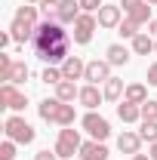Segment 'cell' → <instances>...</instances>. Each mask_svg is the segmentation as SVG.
I'll return each instance as SVG.
<instances>
[{
	"mask_svg": "<svg viewBox=\"0 0 157 160\" xmlns=\"http://www.w3.org/2000/svg\"><path fill=\"white\" fill-rule=\"evenodd\" d=\"M99 25H102V28L120 25V6H102V9H99Z\"/></svg>",
	"mask_w": 157,
	"mask_h": 160,
	"instance_id": "4fadbf2b",
	"label": "cell"
},
{
	"mask_svg": "<svg viewBox=\"0 0 157 160\" xmlns=\"http://www.w3.org/2000/svg\"><path fill=\"white\" fill-rule=\"evenodd\" d=\"M151 160H157V142H154V148H151Z\"/></svg>",
	"mask_w": 157,
	"mask_h": 160,
	"instance_id": "836d02e7",
	"label": "cell"
},
{
	"mask_svg": "<svg viewBox=\"0 0 157 160\" xmlns=\"http://www.w3.org/2000/svg\"><path fill=\"white\" fill-rule=\"evenodd\" d=\"M59 3L62 0H40V12L46 16V22H59Z\"/></svg>",
	"mask_w": 157,
	"mask_h": 160,
	"instance_id": "ffe728a7",
	"label": "cell"
},
{
	"mask_svg": "<svg viewBox=\"0 0 157 160\" xmlns=\"http://www.w3.org/2000/svg\"><path fill=\"white\" fill-rule=\"evenodd\" d=\"M77 16H80V0H62L59 3V25L77 22Z\"/></svg>",
	"mask_w": 157,
	"mask_h": 160,
	"instance_id": "30bf717a",
	"label": "cell"
},
{
	"mask_svg": "<svg viewBox=\"0 0 157 160\" xmlns=\"http://www.w3.org/2000/svg\"><path fill=\"white\" fill-rule=\"evenodd\" d=\"M151 31H154V34H157V19H154V22H151Z\"/></svg>",
	"mask_w": 157,
	"mask_h": 160,
	"instance_id": "e575fe53",
	"label": "cell"
},
{
	"mask_svg": "<svg viewBox=\"0 0 157 160\" xmlns=\"http://www.w3.org/2000/svg\"><path fill=\"white\" fill-rule=\"evenodd\" d=\"M136 28H139V25H136V22H133V19L120 22V34H123V37H136V34H139Z\"/></svg>",
	"mask_w": 157,
	"mask_h": 160,
	"instance_id": "4316f807",
	"label": "cell"
},
{
	"mask_svg": "<svg viewBox=\"0 0 157 160\" xmlns=\"http://www.w3.org/2000/svg\"><path fill=\"white\" fill-rule=\"evenodd\" d=\"M80 102H83L86 108H96L99 102H102V96H99L96 86H83V89H80Z\"/></svg>",
	"mask_w": 157,
	"mask_h": 160,
	"instance_id": "44dd1931",
	"label": "cell"
},
{
	"mask_svg": "<svg viewBox=\"0 0 157 160\" xmlns=\"http://www.w3.org/2000/svg\"><path fill=\"white\" fill-rule=\"evenodd\" d=\"M142 117L145 120H157V102H145V105H142Z\"/></svg>",
	"mask_w": 157,
	"mask_h": 160,
	"instance_id": "83f0119b",
	"label": "cell"
},
{
	"mask_svg": "<svg viewBox=\"0 0 157 160\" xmlns=\"http://www.w3.org/2000/svg\"><path fill=\"white\" fill-rule=\"evenodd\" d=\"M80 157L83 160H108V148L99 145V142H86V145H80Z\"/></svg>",
	"mask_w": 157,
	"mask_h": 160,
	"instance_id": "7c38bea8",
	"label": "cell"
},
{
	"mask_svg": "<svg viewBox=\"0 0 157 160\" xmlns=\"http://www.w3.org/2000/svg\"><path fill=\"white\" fill-rule=\"evenodd\" d=\"M108 62H111V65H126V62H129L126 46H117V43H114V46H108Z\"/></svg>",
	"mask_w": 157,
	"mask_h": 160,
	"instance_id": "ac0fdd59",
	"label": "cell"
},
{
	"mask_svg": "<svg viewBox=\"0 0 157 160\" xmlns=\"http://www.w3.org/2000/svg\"><path fill=\"white\" fill-rule=\"evenodd\" d=\"M93 28H96V19H93L89 12H80L77 22H74V40H77V43H89Z\"/></svg>",
	"mask_w": 157,
	"mask_h": 160,
	"instance_id": "ba28073f",
	"label": "cell"
},
{
	"mask_svg": "<svg viewBox=\"0 0 157 160\" xmlns=\"http://www.w3.org/2000/svg\"><path fill=\"white\" fill-rule=\"evenodd\" d=\"M148 9H151V6H145V3H142V6H136V9H129V19L136 22V25L148 22Z\"/></svg>",
	"mask_w": 157,
	"mask_h": 160,
	"instance_id": "484cf974",
	"label": "cell"
},
{
	"mask_svg": "<svg viewBox=\"0 0 157 160\" xmlns=\"http://www.w3.org/2000/svg\"><path fill=\"white\" fill-rule=\"evenodd\" d=\"M16 157V145L13 142H3V148H0V160H13Z\"/></svg>",
	"mask_w": 157,
	"mask_h": 160,
	"instance_id": "f1b7e54d",
	"label": "cell"
},
{
	"mask_svg": "<svg viewBox=\"0 0 157 160\" xmlns=\"http://www.w3.org/2000/svg\"><path fill=\"white\" fill-rule=\"evenodd\" d=\"M126 102H133V105H145V102H148L145 86H142V83H133V86L126 89Z\"/></svg>",
	"mask_w": 157,
	"mask_h": 160,
	"instance_id": "d6986e66",
	"label": "cell"
},
{
	"mask_svg": "<svg viewBox=\"0 0 157 160\" xmlns=\"http://www.w3.org/2000/svg\"><path fill=\"white\" fill-rule=\"evenodd\" d=\"M145 142H157V120H145L142 123V132H139Z\"/></svg>",
	"mask_w": 157,
	"mask_h": 160,
	"instance_id": "cb8c5ba5",
	"label": "cell"
},
{
	"mask_svg": "<svg viewBox=\"0 0 157 160\" xmlns=\"http://www.w3.org/2000/svg\"><path fill=\"white\" fill-rule=\"evenodd\" d=\"M154 52H157V43H154Z\"/></svg>",
	"mask_w": 157,
	"mask_h": 160,
	"instance_id": "f35d334b",
	"label": "cell"
},
{
	"mask_svg": "<svg viewBox=\"0 0 157 160\" xmlns=\"http://www.w3.org/2000/svg\"><path fill=\"white\" fill-rule=\"evenodd\" d=\"M148 6H157V0H148Z\"/></svg>",
	"mask_w": 157,
	"mask_h": 160,
	"instance_id": "8d00e7d4",
	"label": "cell"
},
{
	"mask_svg": "<svg viewBox=\"0 0 157 160\" xmlns=\"http://www.w3.org/2000/svg\"><path fill=\"white\" fill-rule=\"evenodd\" d=\"M133 49H136L139 56H148V52L154 49V40L148 37V34H136V37H133Z\"/></svg>",
	"mask_w": 157,
	"mask_h": 160,
	"instance_id": "e0dca14e",
	"label": "cell"
},
{
	"mask_svg": "<svg viewBox=\"0 0 157 160\" xmlns=\"http://www.w3.org/2000/svg\"><path fill=\"white\" fill-rule=\"evenodd\" d=\"M105 3L102 0H80V9H86V12H96V9H102Z\"/></svg>",
	"mask_w": 157,
	"mask_h": 160,
	"instance_id": "f546056e",
	"label": "cell"
},
{
	"mask_svg": "<svg viewBox=\"0 0 157 160\" xmlns=\"http://www.w3.org/2000/svg\"><path fill=\"white\" fill-rule=\"evenodd\" d=\"M25 3H40V0H25Z\"/></svg>",
	"mask_w": 157,
	"mask_h": 160,
	"instance_id": "74e56055",
	"label": "cell"
},
{
	"mask_svg": "<svg viewBox=\"0 0 157 160\" xmlns=\"http://www.w3.org/2000/svg\"><path fill=\"white\" fill-rule=\"evenodd\" d=\"M148 83H154V86H157V65L148 68Z\"/></svg>",
	"mask_w": 157,
	"mask_h": 160,
	"instance_id": "1f68e13d",
	"label": "cell"
},
{
	"mask_svg": "<svg viewBox=\"0 0 157 160\" xmlns=\"http://www.w3.org/2000/svg\"><path fill=\"white\" fill-rule=\"evenodd\" d=\"M142 3H145V0H123V9L129 12V9H136V6H142Z\"/></svg>",
	"mask_w": 157,
	"mask_h": 160,
	"instance_id": "4dcf8cb0",
	"label": "cell"
},
{
	"mask_svg": "<svg viewBox=\"0 0 157 160\" xmlns=\"http://www.w3.org/2000/svg\"><path fill=\"white\" fill-rule=\"evenodd\" d=\"M25 77H28V65H25V62H13V68H9V80H6V83H22Z\"/></svg>",
	"mask_w": 157,
	"mask_h": 160,
	"instance_id": "7402d4cb",
	"label": "cell"
},
{
	"mask_svg": "<svg viewBox=\"0 0 157 160\" xmlns=\"http://www.w3.org/2000/svg\"><path fill=\"white\" fill-rule=\"evenodd\" d=\"M40 117L59 126H71L74 123V105H65L62 99H46L40 102Z\"/></svg>",
	"mask_w": 157,
	"mask_h": 160,
	"instance_id": "7a4b0ae2",
	"label": "cell"
},
{
	"mask_svg": "<svg viewBox=\"0 0 157 160\" xmlns=\"http://www.w3.org/2000/svg\"><path fill=\"white\" fill-rule=\"evenodd\" d=\"M62 74H65V80H77L86 74V65L77 59V56H68L65 59V65H62Z\"/></svg>",
	"mask_w": 157,
	"mask_h": 160,
	"instance_id": "8fae6325",
	"label": "cell"
},
{
	"mask_svg": "<svg viewBox=\"0 0 157 160\" xmlns=\"http://www.w3.org/2000/svg\"><path fill=\"white\" fill-rule=\"evenodd\" d=\"M139 142H142V136L123 132V136L117 139V148H120V151H126V154H136V151H139Z\"/></svg>",
	"mask_w": 157,
	"mask_h": 160,
	"instance_id": "9a60e30c",
	"label": "cell"
},
{
	"mask_svg": "<svg viewBox=\"0 0 157 160\" xmlns=\"http://www.w3.org/2000/svg\"><path fill=\"white\" fill-rule=\"evenodd\" d=\"M6 136H9L13 142L28 145V142H34V129H31V123H25L22 117H9L6 120Z\"/></svg>",
	"mask_w": 157,
	"mask_h": 160,
	"instance_id": "277c9868",
	"label": "cell"
},
{
	"mask_svg": "<svg viewBox=\"0 0 157 160\" xmlns=\"http://www.w3.org/2000/svg\"><path fill=\"white\" fill-rule=\"evenodd\" d=\"M120 92H123V80H117V77H111L108 83H105V99H120Z\"/></svg>",
	"mask_w": 157,
	"mask_h": 160,
	"instance_id": "603a6c76",
	"label": "cell"
},
{
	"mask_svg": "<svg viewBox=\"0 0 157 160\" xmlns=\"http://www.w3.org/2000/svg\"><path fill=\"white\" fill-rule=\"evenodd\" d=\"M56 157H59L56 151H53V154H49V151H40V154H37V160H56Z\"/></svg>",
	"mask_w": 157,
	"mask_h": 160,
	"instance_id": "d6a6232c",
	"label": "cell"
},
{
	"mask_svg": "<svg viewBox=\"0 0 157 160\" xmlns=\"http://www.w3.org/2000/svg\"><path fill=\"white\" fill-rule=\"evenodd\" d=\"M40 80H43V83H62V80H65V74H62L59 68H46V71L40 74Z\"/></svg>",
	"mask_w": 157,
	"mask_h": 160,
	"instance_id": "d4e9b609",
	"label": "cell"
},
{
	"mask_svg": "<svg viewBox=\"0 0 157 160\" xmlns=\"http://www.w3.org/2000/svg\"><path fill=\"white\" fill-rule=\"evenodd\" d=\"M108 71H111V62H89V65H86V74H83V77L89 80V83H99V80H111L108 77Z\"/></svg>",
	"mask_w": 157,
	"mask_h": 160,
	"instance_id": "9c48e42d",
	"label": "cell"
},
{
	"mask_svg": "<svg viewBox=\"0 0 157 160\" xmlns=\"http://www.w3.org/2000/svg\"><path fill=\"white\" fill-rule=\"evenodd\" d=\"M34 22H37V9L34 6H22L19 12H16V19H13V40H19V43H25L28 37H34Z\"/></svg>",
	"mask_w": 157,
	"mask_h": 160,
	"instance_id": "3957f363",
	"label": "cell"
},
{
	"mask_svg": "<svg viewBox=\"0 0 157 160\" xmlns=\"http://www.w3.org/2000/svg\"><path fill=\"white\" fill-rule=\"evenodd\" d=\"M133 160H148V157H145V154H136V157H133Z\"/></svg>",
	"mask_w": 157,
	"mask_h": 160,
	"instance_id": "d590c367",
	"label": "cell"
},
{
	"mask_svg": "<svg viewBox=\"0 0 157 160\" xmlns=\"http://www.w3.org/2000/svg\"><path fill=\"white\" fill-rule=\"evenodd\" d=\"M117 114L123 123H136L139 117H142V105H133V102H123V105H117Z\"/></svg>",
	"mask_w": 157,
	"mask_h": 160,
	"instance_id": "5bb4252c",
	"label": "cell"
},
{
	"mask_svg": "<svg viewBox=\"0 0 157 160\" xmlns=\"http://www.w3.org/2000/svg\"><path fill=\"white\" fill-rule=\"evenodd\" d=\"M83 129H86L93 139H99V142L111 136V126H108V120H105V117H99V114H93V111L83 117Z\"/></svg>",
	"mask_w": 157,
	"mask_h": 160,
	"instance_id": "8992f818",
	"label": "cell"
},
{
	"mask_svg": "<svg viewBox=\"0 0 157 160\" xmlns=\"http://www.w3.org/2000/svg\"><path fill=\"white\" fill-rule=\"evenodd\" d=\"M0 102H3V108H13V111H22L28 105V99L16 89V83H3L0 86Z\"/></svg>",
	"mask_w": 157,
	"mask_h": 160,
	"instance_id": "52a82bcc",
	"label": "cell"
},
{
	"mask_svg": "<svg viewBox=\"0 0 157 160\" xmlns=\"http://www.w3.org/2000/svg\"><path fill=\"white\" fill-rule=\"evenodd\" d=\"M34 52L43 62H65L68 59V34L59 22H43L34 31Z\"/></svg>",
	"mask_w": 157,
	"mask_h": 160,
	"instance_id": "6da1fadb",
	"label": "cell"
},
{
	"mask_svg": "<svg viewBox=\"0 0 157 160\" xmlns=\"http://www.w3.org/2000/svg\"><path fill=\"white\" fill-rule=\"evenodd\" d=\"M56 96H59L62 102H71L74 96H80L77 86H74V80H62V83H56Z\"/></svg>",
	"mask_w": 157,
	"mask_h": 160,
	"instance_id": "2e32d148",
	"label": "cell"
},
{
	"mask_svg": "<svg viewBox=\"0 0 157 160\" xmlns=\"http://www.w3.org/2000/svg\"><path fill=\"white\" fill-rule=\"evenodd\" d=\"M74 151H80L77 129H62L59 142H56V154H59V157H74Z\"/></svg>",
	"mask_w": 157,
	"mask_h": 160,
	"instance_id": "5b68a950",
	"label": "cell"
}]
</instances>
